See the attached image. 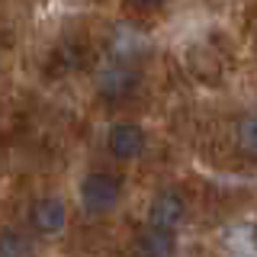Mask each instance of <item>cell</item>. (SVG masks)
<instances>
[{"mask_svg": "<svg viewBox=\"0 0 257 257\" xmlns=\"http://www.w3.org/2000/svg\"><path fill=\"white\" fill-rule=\"evenodd\" d=\"M174 251H177V235L171 228L145 225L135 238V254L139 257H174Z\"/></svg>", "mask_w": 257, "mask_h": 257, "instance_id": "obj_6", "label": "cell"}, {"mask_svg": "<svg viewBox=\"0 0 257 257\" xmlns=\"http://www.w3.org/2000/svg\"><path fill=\"white\" fill-rule=\"evenodd\" d=\"M187 215V203L177 190H161L148 206V225H158V228H171L177 231V225Z\"/></svg>", "mask_w": 257, "mask_h": 257, "instance_id": "obj_5", "label": "cell"}, {"mask_svg": "<svg viewBox=\"0 0 257 257\" xmlns=\"http://www.w3.org/2000/svg\"><path fill=\"white\" fill-rule=\"evenodd\" d=\"M132 4H139V7H158V4H164V0H132Z\"/></svg>", "mask_w": 257, "mask_h": 257, "instance_id": "obj_9", "label": "cell"}, {"mask_svg": "<svg viewBox=\"0 0 257 257\" xmlns=\"http://www.w3.org/2000/svg\"><path fill=\"white\" fill-rule=\"evenodd\" d=\"M135 84H139V74H135L128 64H106V68L96 74V90L109 103L125 100V96L135 90Z\"/></svg>", "mask_w": 257, "mask_h": 257, "instance_id": "obj_4", "label": "cell"}, {"mask_svg": "<svg viewBox=\"0 0 257 257\" xmlns=\"http://www.w3.org/2000/svg\"><path fill=\"white\" fill-rule=\"evenodd\" d=\"M29 238L16 228H0V257H29Z\"/></svg>", "mask_w": 257, "mask_h": 257, "instance_id": "obj_7", "label": "cell"}, {"mask_svg": "<svg viewBox=\"0 0 257 257\" xmlns=\"http://www.w3.org/2000/svg\"><path fill=\"white\" fill-rule=\"evenodd\" d=\"M238 142H241V148H244L247 155L257 158V112H254V116H247L244 122H241V128H238Z\"/></svg>", "mask_w": 257, "mask_h": 257, "instance_id": "obj_8", "label": "cell"}, {"mask_svg": "<svg viewBox=\"0 0 257 257\" xmlns=\"http://www.w3.org/2000/svg\"><path fill=\"white\" fill-rule=\"evenodd\" d=\"M29 225L36 235H61L64 225H68V206H64L61 196H42L36 206L29 209Z\"/></svg>", "mask_w": 257, "mask_h": 257, "instance_id": "obj_2", "label": "cell"}, {"mask_svg": "<svg viewBox=\"0 0 257 257\" xmlns=\"http://www.w3.org/2000/svg\"><path fill=\"white\" fill-rule=\"evenodd\" d=\"M77 196H80V206H84L87 212L100 215V212H109V209L122 199V183H119V177H112L106 171H93L80 180Z\"/></svg>", "mask_w": 257, "mask_h": 257, "instance_id": "obj_1", "label": "cell"}, {"mask_svg": "<svg viewBox=\"0 0 257 257\" xmlns=\"http://www.w3.org/2000/svg\"><path fill=\"white\" fill-rule=\"evenodd\" d=\"M145 142H148L145 139V128L135 125V122H116L106 132V148H109V155L119 158V161L139 158L145 151Z\"/></svg>", "mask_w": 257, "mask_h": 257, "instance_id": "obj_3", "label": "cell"}]
</instances>
